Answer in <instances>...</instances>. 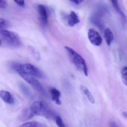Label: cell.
I'll list each match as a JSON object with an SVG mask.
<instances>
[{
	"label": "cell",
	"mask_w": 127,
	"mask_h": 127,
	"mask_svg": "<svg viewBox=\"0 0 127 127\" xmlns=\"http://www.w3.org/2000/svg\"><path fill=\"white\" fill-rule=\"evenodd\" d=\"M112 5L115 11L120 15L122 19V24L123 27L127 30V18L124 13L121 11L119 6L118 0H111Z\"/></svg>",
	"instance_id": "cell-7"
},
{
	"label": "cell",
	"mask_w": 127,
	"mask_h": 127,
	"mask_svg": "<svg viewBox=\"0 0 127 127\" xmlns=\"http://www.w3.org/2000/svg\"><path fill=\"white\" fill-rule=\"evenodd\" d=\"M64 48L73 64L79 70L82 71L86 76H88V70L87 64L82 56L69 47L66 46Z\"/></svg>",
	"instance_id": "cell-3"
},
{
	"label": "cell",
	"mask_w": 127,
	"mask_h": 127,
	"mask_svg": "<svg viewBox=\"0 0 127 127\" xmlns=\"http://www.w3.org/2000/svg\"><path fill=\"white\" fill-rule=\"evenodd\" d=\"M19 74L26 82L41 95L44 96H47L46 92L42 85L34 77L23 73Z\"/></svg>",
	"instance_id": "cell-5"
},
{
	"label": "cell",
	"mask_w": 127,
	"mask_h": 127,
	"mask_svg": "<svg viewBox=\"0 0 127 127\" xmlns=\"http://www.w3.org/2000/svg\"><path fill=\"white\" fill-rule=\"evenodd\" d=\"M80 22L79 18L75 12L73 11L70 12L68 18V24L70 27H73Z\"/></svg>",
	"instance_id": "cell-13"
},
{
	"label": "cell",
	"mask_w": 127,
	"mask_h": 127,
	"mask_svg": "<svg viewBox=\"0 0 127 127\" xmlns=\"http://www.w3.org/2000/svg\"><path fill=\"white\" fill-rule=\"evenodd\" d=\"M30 108L35 115L43 117L50 120H55L58 116L57 113L47 103L43 101L34 102Z\"/></svg>",
	"instance_id": "cell-1"
},
{
	"label": "cell",
	"mask_w": 127,
	"mask_h": 127,
	"mask_svg": "<svg viewBox=\"0 0 127 127\" xmlns=\"http://www.w3.org/2000/svg\"><path fill=\"white\" fill-rule=\"evenodd\" d=\"M14 1L17 5L21 7H24L25 6V0H14Z\"/></svg>",
	"instance_id": "cell-22"
},
{
	"label": "cell",
	"mask_w": 127,
	"mask_h": 127,
	"mask_svg": "<svg viewBox=\"0 0 127 127\" xmlns=\"http://www.w3.org/2000/svg\"><path fill=\"white\" fill-rule=\"evenodd\" d=\"M69 0L76 4H79L80 3L79 0Z\"/></svg>",
	"instance_id": "cell-24"
},
{
	"label": "cell",
	"mask_w": 127,
	"mask_h": 127,
	"mask_svg": "<svg viewBox=\"0 0 127 127\" xmlns=\"http://www.w3.org/2000/svg\"><path fill=\"white\" fill-rule=\"evenodd\" d=\"M9 23L8 21L3 18L0 19V29H5L9 26Z\"/></svg>",
	"instance_id": "cell-19"
},
{
	"label": "cell",
	"mask_w": 127,
	"mask_h": 127,
	"mask_svg": "<svg viewBox=\"0 0 127 127\" xmlns=\"http://www.w3.org/2000/svg\"><path fill=\"white\" fill-rule=\"evenodd\" d=\"M50 92L52 100L55 101L56 104L58 105H61V102L60 99L61 96V93L60 91L56 88H53L51 89Z\"/></svg>",
	"instance_id": "cell-12"
},
{
	"label": "cell",
	"mask_w": 127,
	"mask_h": 127,
	"mask_svg": "<svg viewBox=\"0 0 127 127\" xmlns=\"http://www.w3.org/2000/svg\"><path fill=\"white\" fill-rule=\"evenodd\" d=\"M38 11L41 21L44 25H47L48 23V15L46 7L44 5L40 4L38 6Z\"/></svg>",
	"instance_id": "cell-9"
},
{
	"label": "cell",
	"mask_w": 127,
	"mask_h": 127,
	"mask_svg": "<svg viewBox=\"0 0 127 127\" xmlns=\"http://www.w3.org/2000/svg\"><path fill=\"white\" fill-rule=\"evenodd\" d=\"M21 64L16 61H11L9 62L8 66L9 69L14 72H18Z\"/></svg>",
	"instance_id": "cell-17"
},
{
	"label": "cell",
	"mask_w": 127,
	"mask_h": 127,
	"mask_svg": "<svg viewBox=\"0 0 127 127\" xmlns=\"http://www.w3.org/2000/svg\"><path fill=\"white\" fill-rule=\"evenodd\" d=\"M55 120L56 125L59 127H64L66 126L64 123L63 122V120H62L61 117L60 116H58V115L57 116Z\"/></svg>",
	"instance_id": "cell-20"
},
{
	"label": "cell",
	"mask_w": 127,
	"mask_h": 127,
	"mask_svg": "<svg viewBox=\"0 0 127 127\" xmlns=\"http://www.w3.org/2000/svg\"><path fill=\"white\" fill-rule=\"evenodd\" d=\"M80 89L84 93V95L86 96L90 102L93 104H94L95 101V99L89 90L86 87L83 85H81L80 87Z\"/></svg>",
	"instance_id": "cell-15"
},
{
	"label": "cell",
	"mask_w": 127,
	"mask_h": 127,
	"mask_svg": "<svg viewBox=\"0 0 127 127\" xmlns=\"http://www.w3.org/2000/svg\"><path fill=\"white\" fill-rule=\"evenodd\" d=\"M109 125H110L109 126L110 127H118V125H117L116 123L114 122H110Z\"/></svg>",
	"instance_id": "cell-23"
},
{
	"label": "cell",
	"mask_w": 127,
	"mask_h": 127,
	"mask_svg": "<svg viewBox=\"0 0 127 127\" xmlns=\"http://www.w3.org/2000/svg\"><path fill=\"white\" fill-rule=\"evenodd\" d=\"M46 126L39 122L32 121L24 123L21 126V127H45Z\"/></svg>",
	"instance_id": "cell-16"
},
{
	"label": "cell",
	"mask_w": 127,
	"mask_h": 127,
	"mask_svg": "<svg viewBox=\"0 0 127 127\" xmlns=\"http://www.w3.org/2000/svg\"><path fill=\"white\" fill-rule=\"evenodd\" d=\"M0 96L5 103L11 105L14 104V99L10 92L6 91H1L0 92Z\"/></svg>",
	"instance_id": "cell-10"
},
{
	"label": "cell",
	"mask_w": 127,
	"mask_h": 127,
	"mask_svg": "<svg viewBox=\"0 0 127 127\" xmlns=\"http://www.w3.org/2000/svg\"><path fill=\"white\" fill-rule=\"evenodd\" d=\"M122 115L125 119L127 120V112H123L122 113Z\"/></svg>",
	"instance_id": "cell-25"
},
{
	"label": "cell",
	"mask_w": 127,
	"mask_h": 127,
	"mask_svg": "<svg viewBox=\"0 0 127 127\" xmlns=\"http://www.w3.org/2000/svg\"><path fill=\"white\" fill-rule=\"evenodd\" d=\"M0 45L2 44L9 48L17 49L22 46L20 38L16 33L6 30H0Z\"/></svg>",
	"instance_id": "cell-2"
},
{
	"label": "cell",
	"mask_w": 127,
	"mask_h": 127,
	"mask_svg": "<svg viewBox=\"0 0 127 127\" xmlns=\"http://www.w3.org/2000/svg\"><path fill=\"white\" fill-rule=\"evenodd\" d=\"M104 37L107 44L108 46H110L113 40L114 35L113 32L109 28H107L105 30Z\"/></svg>",
	"instance_id": "cell-14"
},
{
	"label": "cell",
	"mask_w": 127,
	"mask_h": 127,
	"mask_svg": "<svg viewBox=\"0 0 127 127\" xmlns=\"http://www.w3.org/2000/svg\"><path fill=\"white\" fill-rule=\"evenodd\" d=\"M8 3L7 0H0V8L5 9L7 7Z\"/></svg>",
	"instance_id": "cell-21"
},
{
	"label": "cell",
	"mask_w": 127,
	"mask_h": 127,
	"mask_svg": "<svg viewBox=\"0 0 127 127\" xmlns=\"http://www.w3.org/2000/svg\"><path fill=\"white\" fill-rule=\"evenodd\" d=\"M88 39L93 45L96 46H99L102 43V39L100 34L95 30L90 29L88 30Z\"/></svg>",
	"instance_id": "cell-6"
},
{
	"label": "cell",
	"mask_w": 127,
	"mask_h": 127,
	"mask_svg": "<svg viewBox=\"0 0 127 127\" xmlns=\"http://www.w3.org/2000/svg\"><path fill=\"white\" fill-rule=\"evenodd\" d=\"M83 0H79V1H80V3H81L83 1Z\"/></svg>",
	"instance_id": "cell-26"
},
{
	"label": "cell",
	"mask_w": 127,
	"mask_h": 127,
	"mask_svg": "<svg viewBox=\"0 0 127 127\" xmlns=\"http://www.w3.org/2000/svg\"><path fill=\"white\" fill-rule=\"evenodd\" d=\"M19 87L21 93L28 98L32 99L34 97L33 94L29 88L23 83H20Z\"/></svg>",
	"instance_id": "cell-11"
},
{
	"label": "cell",
	"mask_w": 127,
	"mask_h": 127,
	"mask_svg": "<svg viewBox=\"0 0 127 127\" xmlns=\"http://www.w3.org/2000/svg\"><path fill=\"white\" fill-rule=\"evenodd\" d=\"M34 115L31 108H25L19 114L18 119L21 122H26L32 118Z\"/></svg>",
	"instance_id": "cell-8"
},
{
	"label": "cell",
	"mask_w": 127,
	"mask_h": 127,
	"mask_svg": "<svg viewBox=\"0 0 127 127\" xmlns=\"http://www.w3.org/2000/svg\"><path fill=\"white\" fill-rule=\"evenodd\" d=\"M18 73H24L34 77L44 78L45 76L44 73L37 67L31 64H21L18 70Z\"/></svg>",
	"instance_id": "cell-4"
},
{
	"label": "cell",
	"mask_w": 127,
	"mask_h": 127,
	"mask_svg": "<svg viewBox=\"0 0 127 127\" xmlns=\"http://www.w3.org/2000/svg\"><path fill=\"white\" fill-rule=\"evenodd\" d=\"M122 81L123 84L127 86V66L125 67L122 70Z\"/></svg>",
	"instance_id": "cell-18"
}]
</instances>
